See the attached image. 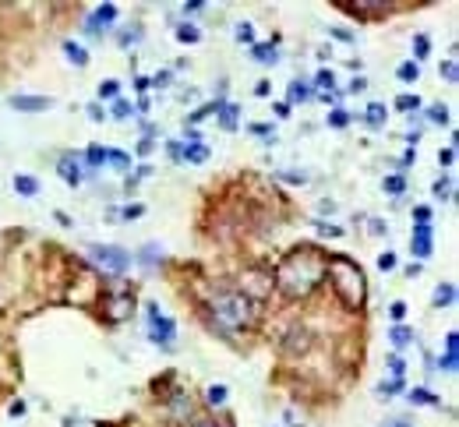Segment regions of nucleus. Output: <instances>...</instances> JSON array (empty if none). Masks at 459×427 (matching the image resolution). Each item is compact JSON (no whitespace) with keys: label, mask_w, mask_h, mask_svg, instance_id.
Returning <instances> with one entry per match:
<instances>
[{"label":"nucleus","mask_w":459,"mask_h":427,"mask_svg":"<svg viewBox=\"0 0 459 427\" xmlns=\"http://www.w3.org/2000/svg\"><path fill=\"white\" fill-rule=\"evenodd\" d=\"M325 269H329V258L318 251V248H297L290 251L279 269H276V286L283 297L297 300V297H308L322 279H325Z\"/></svg>","instance_id":"obj_1"},{"label":"nucleus","mask_w":459,"mask_h":427,"mask_svg":"<svg viewBox=\"0 0 459 427\" xmlns=\"http://www.w3.org/2000/svg\"><path fill=\"white\" fill-rule=\"evenodd\" d=\"M208 314H212V325H215L219 332L234 336V332H241V329H248V325L255 321V300H248V297L237 293V290H230V293L212 297Z\"/></svg>","instance_id":"obj_2"},{"label":"nucleus","mask_w":459,"mask_h":427,"mask_svg":"<svg viewBox=\"0 0 459 427\" xmlns=\"http://www.w3.org/2000/svg\"><path fill=\"white\" fill-rule=\"evenodd\" d=\"M325 276L332 279V290L339 293V300H343L346 307H360V304H364V297H367L364 272H360L350 258H329Z\"/></svg>","instance_id":"obj_3"},{"label":"nucleus","mask_w":459,"mask_h":427,"mask_svg":"<svg viewBox=\"0 0 459 427\" xmlns=\"http://www.w3.org/2000/svg\"><path fill=\"white\" fill-rule=\"evenodd\" d=\"M89 255H92V262H96L99 269H106V272H113V276L127 272L131 262H134L131 251H124V248H117V244H92Z\"/></svg>","instance_id":"obj_4"},{"label":"nucleus","mask_w":459,"mask_h":427,"mask_svg":"<svg viewBox=\"0 0 459 427\" xmlns=\"http://www.w3.org/2000/svg\"><path fill=\"white\" fill-rule=\"evenodd\" d=\"M131 304H134V290H131L127 283L110 286L106 297H103V314H106V321H124V318L131 314Z\"/></svg>","instance_id":"obj_5"},{"label":"nucleus","mask_w":459,"mask_h":427,"mask_svg":"<svg viewBox=\"0 0 459 427\" xmlns=\"http://www.w3.org/2000/svg\"><path fill=\"white\" fill-rule=\"evenodd\" d=\"M145 321H149V339L156 346H173L177 325H173V318H166L159 311V304H145Z\"/></svg>","instance_id":"obj_6"},{"label":"nucleus","mask_w":459,"mask_h":427,"mask_svg":"<svg viewBox=\"0 0 459 427\" xmlns=\"http://www.w3.org/2000/svg\"><path fill=\"white\" fill-rule=\"evenodd\" d=\"M410 248H413L417 258H427V255H431V223H413Z\"/></svg>","instance_id":"obj_7"},{"label":"nucleus","mask_w":459,"mask_h":427,"mask_svg":"<svg viewBox=\"0 0 459 427\" xmlns=\"http://www.w3.org/2000/svg\"><path fill=\"white\" fill-rule=\"evenodd\" d=\"M11 106L22 110V113H43V110L54 106V99L50 96H11Z\"/></svg>","instance_id":"obj_8"},{"label":"nucleus","mask_w":459,"mask_h":427,"mask_svg":"<svg viewBox=\"0 0 459 427\" xmlns=\"http://www.w3.org/2000/svg\"><path fill=\"white\" fill-rule=\"evenodd\" d=\"M57 173L64 177V184H71V187H78L82 184V170H78V162L71 159V155H64L61 162H57Z\"/></svg>","instance_id":"obj_9"},{"label":"nucleus","mask_w":459,"mask_h":427,"mask_svg":"<svg viewBox=\"0 0 459 427\" xmlns=\"http://www.w3.org/2000/svg\"><path fill=\"white\" fill-rule=\"evenodd\" d=\"M455 360H459V336L448 332V336H445V357H441V367H445V371H455Z\"/></svg>","instance_id":"obj_10"},{"label":"nucleus","mask_w":459,"mask_h":427,"mask_svg":"<svg viewBox=\"0 0 459 427\" xmlns=\"http://www.w3.org/2000/svg\"><path fill=\"white\" fill-rule=\"evenodd\" d=\"M251 57H255L258 64H276V60H279V53H276V46H272V43H258Z\"/></svg>","instance_id":"obj_11"},{"label":"nucleus","mask_w":459,"mask_h":427,"mask_svg":"<svg viewBox=\"0 0 459 427\" xmlns=\"http://www.w3.org/2000/svg\"><path fill=\"white\" fill-rule=\"evenodd\" d=\"M15 191H18V194H25V198H32V194L39 191V180H36V177L18 173V177H15Z\"/></svg>","instance_id":"obj_12"},{"label":"nucleus","mask_w":459,"mask_h":427,"mask_svg":"<svg viewBox=\"0 0 459 427\" xmlns=\"http://www.w3.org/2000/svg\"><path fill=\"white\" fill-rule=\"evenodd\" d=\"M350 15H389L385 4H343Z\"/></svg>","instance_id":"obj_13"},{"label":"nucleus","mask_w":459,"mask_h":427,"mask_svg":"<svg viewBox=\"0 0 459 427\" xmlns=\"http://www.w3.org/2000/svg\"><path fill=\"white\" fill-rule=\"evenodd\" d=\"M455 300V286L452 283H441L438 290H434V307H448Z\"/></svg>","instance_id":"obj_14"},{"label":"nucleus","mask_w":459,"mask_h":427,"mask_svg":"<svg viewBox=\"0 0 459 427\" xmlns=\"http://www.w3.org/2000/svg\"><path fill=\"white\" fill-rule=\"evenodd\" d=\"M92 18H96L103 29H110V22L117 18V4H103V8H96V11H92Z\"/></svg>","instance_id":"obj_15"},{"label":"nucleus","mask_w":459,"mask_h":427,"mask_svg":"<svg viewBox=\"0 0 459 427\" xmlns=\"http://www.w3.org/2000/svg\"><path fill=\"white\" fill-rule=\"evenodd\" d=\"M64 53H68V60H71V64H78V68H85V64H89V53H85L78 43H64Z\"/></svg>","instance_id":"obj_16"},{"label":"nucleus","mask_w":459,"mask_h":427,"mask_svg":"<svg viewBox=\"0 0 459 427\" xmlns=\"http://www.w3.org/2000/svg\"><path fill=\"white\" fill-rule=\"evenodd\" d=\"M389 339H392V343H396V346L403 350V346H410V343H413V332H410L406 325H392V332H389Z\"/></svg>","instance_id":"obj_17"},{"label":"nucleus","mask_w":459,"mask_h":427,"mask_svg":"<svg viewBox=\"0 0 459 427\" xmlns=\"http://www.w3.org/2000/svg\"><path fill=\"white\" fill-rule=\"evenodd\" d=\"M406 399H410V402H420V406H438V395L427 392V388H413V392H406Z\"/></svg>","instance_id":"obj_18"},{"label":"nucleus","mask_w":459,"mask_h":427,"mask_svg":"<svg viewBox=\"0 0 459 427\" xmlns=\"http://www.w3.org/2000/svg\"><path fill=\"white\" fill-rule=\"evenodd\" d=\"M106 162H113V170H131V155L117 148H106Z\"/></svg>","instance_id":"obj_19"},{"label":"nucleus","mask_w":459,"mask_h":427,"mask_svg":"<svg viewBox=\"0 0 459 427\" xmlns=\"http://www.w3.org/2000/svg\"><path fill=\"white\" fill-rule=\"evenodd\" d=\"M420 78V68L413 64V60H406V64H399V82H406V85H413Z\"/></svg>","instance_id":"obj_20"},{"label":"nucleus","mask_w":459,"mask_h":427,"mask_svg":"<svg viewBox=\"0 0 459 427\" xmlns=\"http://www.w3.org/2000/svg\"><path fill=\"white\" fill-rule=\"evenodd\" d=\"M180 155H184L187 162H205V159H208V148H205V145H187Z\"/></svg>","instance_id":"obj_21"},{"label":"nucleus","mask_w":459,"mask_h":427,"mask_svg":"<svg viewBox=\"0 0 459 427\" xmlns=\"http://www.w3.org/2000/svg\"><path fill=\"white\" fill-rule=\"evenodd\" d=\"M85 162H89V170H99V166L106 162V148H99V145H92V148L85 152Z\"/></svg>","instance_id":"obj_22"},{"label":"nucleus","mask_w":459,"mask_h":427,"mask_svg":"<svg viewBox=\"0 0 459 427\" xmlns=\"http://www.w3.org/2000/svg\"><path fill=\"white\" fill-rule=\"evenodd\" d=\"M367 124H371V127H382V124H385V106H382V103H371V106H367Z\"/></svg>","instance_id":"obj_23"},{"label":"nucleus","mask_w":459,"mask_h":427,"mask_svg":"<svg viewBox=\"0 0 459 427\" xmlns=\"http://www.w3.org/2000/svg\"><path fill=\"white\" fill-rule=\"evenodd\" d=\"M177 39H180V43H198L201 32H198L194 25H177Z\"/></svg>","instance_id":"obj_24"},{"label":"nucleus","mask_w":459,"mask_h":427,"mask_svg":"<svg viewBox=\"0 0 459 427\" xmlns=\"http://www.w3.org/2000/svg\"><path fill=\"white\" fill-rule=\"evenodd\" d=\"M159 258H163V255H159V248H156V244L142 248V255H138V262H142V265H149V269H152V265H156Z\"/></svg>","instance_id":"obj_25"},{"label":"nucleus","mask_w":459,"mask_h":427,"mask_svg":"<svg viewBox=\"0 0 459 427\" xmlns=\"http://www.w3.org/2000/svg\"><path fill=\"white\" fill-rule=\"evenodd\" d=\"M441 78H445L448 85L459 82V68H455V60H445V64H441Z\"/></svg>","instance_id":"obj_26"},{"label":"nucleus","mask_w":459,"mask_h":427,"mask_svg":"<svg viewBox=\"0 0 459 427\" xmlns=\"http://www.w3.org/2000/svg\"><path fill=\"white\" fill-rule=\"evenodd\" d=\"M208 402H212V406H222V402H226V385H208Z\"/></svg>","instance_id":"obj_27"},{"label":"nucleus","mask_w":459,"mask_h":427,"mask_svg":"<svg viewBox=\"0 0 459 427\" xmlns=\"http://www.w3.org/2000/svg\"><path fill=\"white\" fill-rule=\"evenodd\" d=\"M219 113H222V127H234V124H237V106H234V103H226Z\"/></svg>","instance_id":"obj_28"},{"label":"nucleus","mask_w":459,"mask_h":427,"mask_svg":"<svg viewBox=\"0 0 459 427\" xmlns=\"http://www.w3.org/2000/svg\"><path fill=\"white\" fill-rule=\"evenodd\" d=\"M396 106H399L403 113H410V110H420V99H417V96H399Z\"/></svg>","instance_id":"obj_29"},{"label":"nucleus","mask_w":459,"mask_h":427,"mask_svg":"<svg viewBox=\"0 0 459 427\" xmlns=\"http://www.w3.org/2000/svg\"><path fill=\"white\" fill-rule=\"evenodd\" d=\"M131 113H134V110H131L127 99H117V103H113V117H117V120H127Z\"/></svg>","instance_id":"obj_30"},{"label":"nucleus","mask_w":459,"mask_h":427,"mask_svg":"<svg viewBox=\"0 0 459 427\" xmlns=\"http://www.w3.org/2000/svg\"><path fill=\"white\" fill-rule=\"evenodd\" d=\"M399 388H403V381H399V378H396V381H382V385H378V395H382V399H389V395H396Z\"/></svg>","instance_id":"obj_31"},{"label":"nucleus","mask_w":459,"mask_h":427,"mask_svg":"<svg viewBox=\"0 0 459 427\" xmlns=\"http://www.w3.org/2000/svg\"><path fill=\"white\" fill-rule=\"evenodd\" d=\"M431 120H434V124H448V106H441V103L431 106Z\"/></svg>","instance_id":"obj_32"},{"label":"nucleus","mask_w":459,"mask_h":427,"mask_svg":"<svg viewBox=\"0 0 459 427\" xmlns=\"http://www.w3.org/2000/svg\"><path fill=\"white\" fill-rule=\"evenodd\" d=\"M403 187H406L403 177H385V191H389V194H403Z\"/></svg>","instance_id":"obj_33"},{"label":"nucleus","mask_w":459,"mask_h":427,"mask_svg":"<svg viewBox=\"0 0 459 427\" xmlns=\"http://www.w3.org/2000/svg\"><path fill=\"white\" fill-rule=\"evenodd\" d=\"M142 212H145L142 205H127V208H120V212H113V216H124V219H138V216H142Z\"/></svg>","instance_id":"obj_34"},{"label":"nucleus","mask_w":459,"mask_h":427,"mask_svg":"<svg viewBox=\"0 0 459 427\" xmlns=\"http://www.w3.org/2000/svg\"><path fill=\"white\" fill-rule=\"evenodd\" d=\"M117 89H120L117 82H103V85H99V99H113V96H117Z\"/></svg>","instance_id":"obj_35"},{"label":"nucleus","mask_w":459,"mask_h":427,"mask_svg":"<svg viewBox=\"0 0 459 427\" xmlns=\"http://www.w3.org/2000/svg\"><path fill=\"white\" fill-rule=\"evenodd\" d=\"M308 96H311V89H308V85H301V82H294V85H290V99H308Z\"/></svg>","instance_id":"obj_36"},{"label":"nucleus","mask_w":459,"mask_h":427,"mask_svg":"<svg viewBox=\"0 0 459 427\" xmlns=\"http://www.w3.org/2000/svg\"><path fill=\"white\" fill-rule=\"evenodd\" d=\"M413 46H417V60H424V57H427V46H431V43H427V36H417V39H413Z\"/></svg>","instance_id":"obj_37"},{"label":"nucleus","mask_w":459,"mask_h":427,"mask_svg":"<svg viewBox=\"0 0 459 427\" xmlns=\"http://www.w3.org/2000/svg\"><path fill=\"white\" fill-rule=\"evenodd\" d=\"M332 82H336V78H332V71H318V78H315V85H318V89H332Z\"/></svg>","instance_id":"obj_38"},{"label":"nucleus","mask_w":459,"mask_h":427,"mask_svg":"<svg viewBox=\"0 0 459 427\" xmlns=\"http://www.w3.org/2000/svg\"><path fill=\"white\" fill-rule=\"evenodd\" d=\"M329 124H332V127H346V124H350V117H346L343 110H336V113H329Z\"/></svg>","instance_id":"obj_39"},{"label":"nucleus","mask_w":459,"mask_h":427,"mask_svg":"<svg viewBox=\"0 0 459 427\" xmlns=\"http://www.w3.org/2000/svg\"><path fill=\"white\" fill-rule=\"evenodd\" d=\"M237 39H241V43H255V32H251V25H237Z\"/></svg>","instance_id":"obj_40"},{"label":"nucleus","mask_w":459,"mask_h":427,"mask_svg":"<svg viewBox=\"0 0 459 427\" xmlns=\"http://www.w3.org/2000/svg\"><path fill=\"white\" fill-rule=\"evenodd\" d=\"M448 191H452V184H448V180H434V194H438V198H452Z\"/></svg>","instance_id":"obj_41"},{"label":"nucleus","mask_w":459,"mask_h":427,"mask_svg":"<svg viewBox=\"0 0 459 427\" xmlns=\"http://www.w3.org/2000/svg\"><path fill=\"white\" fill-rule=\"evenodd\" d=\"M413 216H417V223H427V219H431V208H427V205H417Z\"/></svg>","instance_id":"obj_42"},{"label":"nucleus","mask_w":459,"mask_h":427,"mask_svg":"<svg viewBox=\"0 0 459 427\" xmlns=\"http://www.w3.org/2000/svg\"><path fill=\"white\" fill-rule=\"evenodd\" d=\"M378 269H382V272L396 269V255H382V258H378Z\"/></svg>","instance_id":"obj_43"},{"label":"nucleus","mask_w":459,"mask_h":427,"mask_svg":"<svg viewBox=\"0 0 459 427\" xmlns=\"http://www.w3.org/2000/svg\"><path fill=\"white\" fill-rule=\"evenodd\" d=\"M438 162L452 166V162H455V152H452V148H441V152H438Z\"/></svg>","instance_id":"obj_44"},{"label":"nucleus","mask_w":459,"mask_h":427,"mask_svg":"<svg viewBox=\"0 0 459 427\" xmlns=\"http://www.w3.org/2000/svg\"><path fill=\"white\" fill-rule=\"evenodd\" d=\"M389 311H392V318H396V321H403V314H406V304H403V300H396Z\"/></svg>","instance_id":"obj_45"},{"label":"nucleus","mask_w":459,"mask_h":427,"mask_svg":"<svg viewBox=\"0 0 459 427\" xmlns=\"http://www.w3.org/2000/svg\"><path fill=\"white\" fill-rule=\"evenodd\" d=\"M149 85H170V71H159L156 78H149Z\"/></svg>","instance_id":"obj_46"},{"label":"nucleus","mask_w":459,"mask_h":427,"mask_svg":"<svg viewBox=\"0 0 459 427\" xmlns=\"http://www.w3.org/2000/svg\"><path fill=\"white\" fill-rule=\"evenodd\" d=\"M89 117H92V120H103V117H106V110H103L99 103H92V106H89Z\"/></svg>","instance_id":"obj_47"},{"label":"nucleus","mask_w":459,"mask_h":427,"mask_svg":"<svg viewBox=\"0 0 459 427\" xmlns=\"http://www.w3.org/2000/svg\"><path fill=\"white\" fill-rule=\"evenodd\" d=\"M389 367H392V374H396V378H399V374H403V367H406V364H403V357H392V360H389Z\"/></svg>","instance_id":"obj_48"},{"label":"nucleus","mask_w":459,"mask_h":427,"mask_svg":"<svg viewBox=\"0 0 459 427\" xmlns=\"http://www.w3.org/2000/svg\"><path fill=\"white\" fill-rule=\"evenodd\" d=\"M318 234H329V237H339L343 230H339V227H325V223H318Z\"/></svg>","instance_id":"obj_49"},{"label":"nucleus","mask_w":459,"mask_h":427,"mask_svg":"<svg viewBox=\"0 0 459 427\" xmlns=\"http://www.w3.org/2000/svg\"><path fill=\"white\" fill-rule=\"evenodd\" d=\"M364 89H367L364 78H353V82H350V92H364Z\"/></svg>","instance_id":"obj_50"},{"label":"nucleus","mask_w":459,"mask_h":427,"mask_svg":"<svg viewBox=\"0 0 459 427\" xmlns=\"http://www.w3.org/2000/svg\"><path fill=\"white\" fill-rule=\"evenodd\" d=\"M152 148H156V141H152V138H145V141H142V145H138V152H142V155H149V152H152Z\"/></svg>","instance_id":"obj_51"},{"label":"nucleus","mask_w":459,"mask_h":427,"mask_svg":"<svg viewBox=\"0 0 459 427\" xmlns=\"http://www.w3.org/2000/svg\"><path fill=\"white\" fill-rule=\"evenodd\" d=\"M251 131H255V134H272V127H269V124H251Z\"/></svg>","instance_id":"obj_52"},{"label":"nucleus","mask_w":459,"mask_h":427,"mask_svg":"<svg viewBox=\"0 0 459 427\" xmlns=\"http://www.w3.org/2000/svg\"><path fill=\"white\" fill-rule=\"evenodd\" d=\"M385 427H413V423H410V420H399V416H396V420H389Z\"/></svg>","instance_id":"obj_53"},{"label":"nucleus","mask_w":459,"mask_h":427,"mask_svg":"<svg viewBox=\"0 0 459 427\" xmlns=\"http://www.w3.org/2000/svg\"><path fill=\"white\" fill-rule=\"evenodd\" d=\"M194 427H215V423H212V420H198Z\"/></svg>","instance_id":"obj_54"}]
</instances>
